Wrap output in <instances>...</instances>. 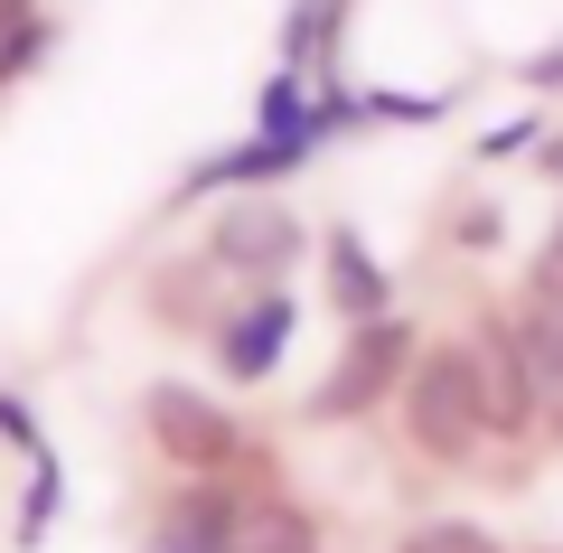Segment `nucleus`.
<instances>
[{
  "instance_id": "f257e3e1",
  "label": "nucleus",
  "mask_w": 563,
  "mask_h": 553,
  "mask_svg": "<svg viewBox=\"0 0 563 553\" xmlns=\"http://www.w3.org/2000/svg\"><path fill=\"white\" fill-rule=\"evenodd\" d=\"M395 422H404V451L432 460V469H470L488 441V395H479V347L470 338H422L413 366L395 385Z\"/></svg>"
},
{
  "instance_id": "f03ea898",
  "label": "nucleus",
  "mask_w": 563,
  "mask_h": 553,
  "mask_svg": "<svg viewBox=\"0 0 563 553\" xmlns=\"http://www.w3.org/2000/svg\"><path fill=\"white\" fill-rule=\"evenodd\" d=\"M141 441L169 460L179 478H235L254 460V432H244L235 403H217L188 376H151L141 385Z\"/></svg>"
},
{
  "instance_id": "7ed1b4c3",
  "label": "nucleus",
  "mask_w": 563,
  "mask_h": 553,
  "mask_svg": "<svg viewBox=\"0 0 563 553\" xmlns=\"http://www.w3.org/2000/svg\"><path fill=\"white\" fill-rule=\"evenodd\" d=\"M413 347H422V329H413L404 310L357 319V329L339 338V356H329V376L310 385L301 422H366V413H385L395 385H404V366H413Z\"/></svg>"
},
{
  "instance_id": "20e7f679",
  "label": "nucleus",
  "mask_w": 563,
  "mask_h": 553,
  "mask_svg": "<svg viewBox=\"0 0 563 553\" xmlns=\"http://www.w3.org/2000/svg\"><path fill=\"white\" fill-rule=\"evenodd\" d=\"M207 263H217L225 281H244V291H263V281H282V273H301V254H310V225H301V207L282 198V188H235V198L207 217V244H198Z\"/></svg>"
},
{
  "instance_id": "39448f33",
  "label": "nucleus",
  "mask_w": 563,
  "mask_h": 553,
  "mask_svg": "<svg viewBox=\"0 0 563 553\" xmlns=\"http://www.w3.org/2000/svg\"><path fill=\"white\" fill-rule=\"evenodd\" d=\"M244 469L235 478H169L151 507H141V553H235L244 526Z\"/></svg>"
},
{
  "instance_id": "423d86ee",
  "label": "nucleus",
  "mask_w": 563,
  "mask_h": 553,
  "mask_svg": "<svg viewBox=\"0 0 563 553\" xmlns=\"http://www.w3.org/2000/svg\"><path fill=\"white\" fill-rule=\"evenodd\" d=\"M291 329H301V300H291V281H263V291H244L235 310H217V329H207V347H217V376L225 385H263L282 366V347H291Z\"/></svg>"
},
{
  "instance_id": "0eeeda50",
  "label": "nucleus",
  "mask_w": 563,
  "mask_h": 553,
  "mask_svg": "<svg viewBox=\"0 0 563 553\" xmlns=\"http://www.w3.org/2000/svg\"><path fill=\"white\" fill-rule=\"evenodd\" d=\"M507 329H517V356H526V385H536V441L563 451V300L554 291H526L507 300Z\"/></svg>"
},
{
  "instance_id": "6e6552de",
  "label": "nucleus",
  "mask_w": 563,
  "mask_h": 553,
  "mask_svg": "<svg viewBox=\"0 0 563 553\" xmlns=\"http://www.w3.org/2000/svg\"><path fill=\"white\" fill-rule=\"evenodd\" d=\"M470 347H479V395H488V441H536V385H526L517 329H507V300H488L470 319Z\"/></svg>"
},
{
  "instance_id": "1a4fd4ad",
  "label": "nucleus",
  "mask_w": 563,
  "mask_h": 553,
  "mask_svg": "<svg viewBox=\"0 0 563 553\" xmlns=\"http://www.w3.org/2000/svg\"><path fill=\"white\" fill-rule=\"evenodd\" d=\"M310 159V141H273V132H244L225 141V151L188 159L179 188H169V207H198V198H235V188H282V178Z\"/></svg>"
},
{
  "instance_id": "9d476101",
  "label": "nucleus",
  "mask_w": 563,
  "mask_h": 553,
  "mask_svg": "<svg viewBox=\"0 0 563 553\" xmlns=\"http://www.w3.org/2000/svg\"><path fill=\"white\" fill-rule=\"evenodd\" d=\"M320 291H329V310H339L347 329L395 310V273L376 263V244H366L357 225H329V235H320Z\"/></svg>"
},
{
  "instance_id": "9b49d317",
  "label": "nucleus",
  "mask_w": 563,
  "mask_h": 553,
  "mask_svg": "<svg viewBox=\"0 0 563 553\" xmlns=\"http://www.w3.org/2000/svg\"><path fill=\"white\" fill-rule=\"evenodd\" d=\"M235 553H329V534H320V516L301 497L254 488L244 497V526H235Z\"/></svg>"
},
{
  "instance_id": "f8f14e48",
  "label": "nucleus",
  "mask_w": 563,
  "mask_h": 553,
  "mask_svg": "<svg viewBox=\"0 0 563 553\" xmlns=\"http://www.w3.org/2000/svg\"><path fill=\"white\" fill-rule=\"evenodd\" d=\"M347 10H357V0H291V10H282V76H320L329 66V47H339V29H347Z\"/></svg>"
},
{
  "instance_id": "ddd939ff",
  "label": "nucleus",
  "mask_w": 563,
  "mask_h": 553,
  "mask_svg": "<svg viewBox=\"0 0 563 553\" xmlns=\"http://www.w3.org/2000/svg\"><path fill=\"white\" fill-rule=\"evenodd\" d=\"M151 319H169V329H217V263L188 254L169 273H151Z\"/></svg>"
},
{
  "instance_id": "4468645a",
  "label": "nucleus",
  "mask_w": 563,
  "mask_h": 553,
  "mask_svg": "<svg viewBox=\"0 0 563 553\" xmlns=\"http://www.w3.org/2000/svg\"><path fill=\"white\" fill-rule=\"evenodd\" d=\"M254 132H273V141H310L320 151V132H310V76H263V95H254Z\"/></svg>"
},
{
  "instance_id": "2eb2a0df",
  "label": "nucleus",
  "mask_w": 563,
  "mask_h": 553,
  "mask_svg": "<svg viewBox=\"0 0 563 553\" xmlns=\"http://www.w3.org/2000/svg\"><path fill=\"white\" fill-rule=\"evenodd\" d=\"M57 516H66V460L38 451V460H29V497H20V544H47Z\"/></svg>"
},
{
  "instance_id": "dca6fc26",
  "label": "nucleus",
  "mask_w": 563,
  "mask_h": 553,
  "mask_svg": "<svg viewBox=\"0 0 563 553\" xmlns=\"http://www.w3.org/2000/svg\"><path fill=\"white\" fill-rule=\"evenodd\" d=\"M47 57H57V20H47V10H29L20 29H0V85H20V76H38Z\"/></svg>"
},
{
  "instance_id": "f3484780",
  "label": "nucleus",
  "mask_w": 563,
  "mask_h": 553,
  "mask_svg": "<svg viewBox=\"0 0 563 553\" xmlns=\"http://www.w3.org/2000/svg\"><path fill=\"white\" fill-rule=\"evenodd\" d=\"M404 553H507V544L479 526V516H422V526L404 534Z\"/></svg>"
},
{
  "instance_id": "a211bd4d",
  "label": "nucleus",
  "mask_w": 563,
  "mask_h": 553,
  "mask_svg": "<svg viewBox=\"0 0 563 553\" xmlns=\"http://www.w3.org/2000/svg\"><path fill=\"white\" fill-rule=\"evenodd\" d=\"M0 441H10L20 460H38V451H47V432H38V413H29L20 385H0Z\"/></svg>"
},
{
  "instance_id": "6ab92c4d",
  "label": "nucleus",
  "mask_w": 563,
  "mask_h": 553,
  "mask_svg": "<svg viewBox=\"0 0 563 553\" xmlns=\"http://www.w3.org/2000/svg\"><path fill=\"white\" fill-rule=\"evenodd\" d=\"M536 141H544V113H517L507 132H479V159H526Z\"/></svg>"
},
{
  "instance_id": "aec40b11",
  "label": "nucleus",
  "mask_w": 563,
  "mask_h": 553,
  "mask_svg": "<svg viewBox=\"0 0 563 553\" xmlns=\"http://www.w3.org/2000/svg\"><path fill=\"white\" fill-rule=\"evenodd\" d=\"M526 291H554L563 300V217H554V235L536 244V263H526Z\"/></svg>"
},
{
  "instance_id": "412c9836",
  "label": "nucleus",
  "mask_w": 563,
  "mask_h": 553,
  "mask_svg": "<svg viewBox=\"0 0 563 553\" xmlns=\"http://www.w3.org/2000/svg\"><path fill=\"white\" fill-rule=\"evenodd\" d=\"M517 76H526V85H536V95H554V85H563V38H554V47H544V57H526V66H517Z\"/></svg>"
},
{
  "instance_id": "4be33fe9",
  "label": "nucleus",
  "mask_w": 563,
  "mask_h": 553,
  "mask_svg": "<svg viewBox=\"0 0 563 553\" xmlns=\"http://www.w3.org/2000/svg\"><path fill=\"white\" fill-rule=\"evenodd\" d=\"M536 169H544V178H563V132H544V141H536Z\"/></svg>"
},
{
  "instance_id": "5701e85b",
  "label": "nucleus",
  "mask_w": 563,
  "mask_h": 553,
  "mask_svg": "<svg viewBox=\"0 0 563 553\" xmlns=\"http://www.w3.org/2000/svg\"><path fill=\"white\" fill-rule=\"evenodd\" d=\"M29 10H38V0H0V29H20V20H29Z\"/></svg>"
}]
</instances>
